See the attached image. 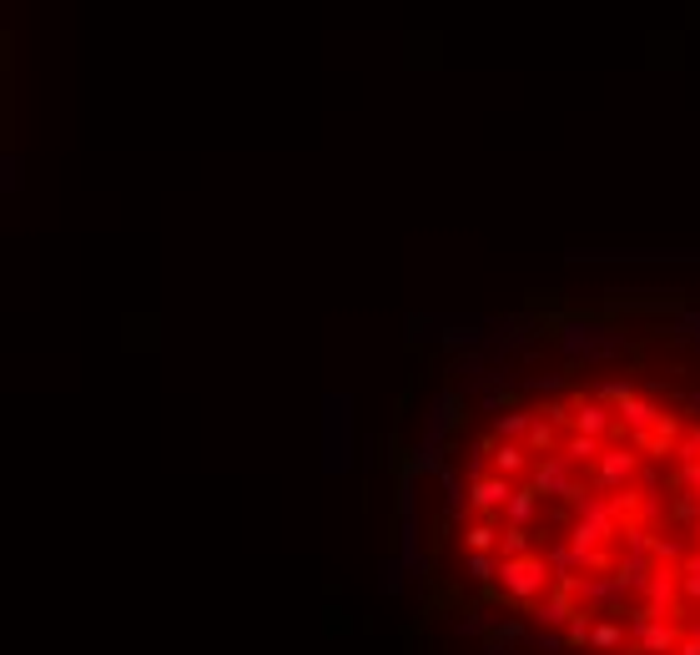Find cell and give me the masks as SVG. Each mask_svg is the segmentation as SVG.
Returning a JSON list of instances; mask_svg holds the SVG:
<instances>
[{
  "instance_id": "cell-4",
  "label": "cell",
  "mask_w": 700,
  "mask_h": 655,
  "mask_svg": "<svg viewBox=\"0 0 700 655\" xmlns=\"http://www.w3.org/2000/svg\"><path fill=\"white\" fill-rule=\"evenodd\" d=\"M514 479H504V474H484V479H469V509H474V519H504V509H509V499H514Z\"/></svg>"
},
{
  "instance_id": "cell-24",
  "label": "cell",
  "mask_w": 700,
  "mask_h": 655,
  "mask_svg": "<svg viewBox=\"0 0 700 655\" xmlns=\"http://www.w3.org/2000/svg\"><path fill=\"white\" fill-rule=\"evenodd\" d=\"M595 399L610 404V409H620L625 399H635V383H600V388H595Z\"/></svg>"
},
{
  "instance_id": "cell-21",
  "label": "cell",
  "mask_w": 700,
  "mask_h": 655,
  "mask_svg": "<svg viewBox=\"0 0 700 655\" xmlns=\"http://www.w3.org/2000/svg\"><path fill=\"white\" fill-rule=\"evenodd\" d=\"M514 555H534V550H529V530H519V524H504L499 560H514Z\"/></svg>"
},
{
  "instance_id": "cell-25",
  "label": "cell",
  "mask_w": 700,
  "mask_h": 655,
  "mask_svg": "<svg viewBox=\"0 0 700 655\" xmlns=\"http://www.w3.org/2000/svg\"><path fill=\"white\" fill-rule=\"evenodd\" d=\"M675 459H680V464H695V459H700V424H690V429H685V439H680Z\"/></svg>"
},
{
  "instance_id": "cell-1",
  "label": "cell",
  "mask_w": 700,
  "mask_h": 655,
  "mask_svg": "<svg viewBox=\"0 0 700 655\" xmlns=\"http://www.w3.org/2000/svg\"><path fill=\"white\" fill-rule=\"evenodd\" d=\"M554 590V570L544 555H514V560H499V595L509 605H534Z\"/></svg>"
},
{
  "instance_id": "cell-20",
  "label": "cell",
  "mask_w": 700,
  "mask_h": 655,
  "mask_svg": "<svg viewBox=\"0 0 700 655\" xmlns=\"http://www.w3.org/2000/svg\"><path fill=\"white\" fill-rule=\"evenodd\" d=\"M590 635H595V615L580 610V615L565 625V640H570V650H590Z\"/></svg>"
},
{
  "instance_id": "cell-9",
  "label": "cell",
  "mask_w": 700,
  "mask_h": 655,
  "mask_svg": "<svg viewBox=\"0 0 700 655\" xmlns=\"http://www.w3.org/2000/svg\"><path fill=\"white\" fill-rule=\"evenodd\" d=\"M655 570H660V565H655V555H620V560H615V575H620V580H625V590H630V595H640V600H645V590H650Z\"/></svg>"
},
{
  "instance_id": "cell-11",
  "label": "cell",
  "mask_w": 700,
  "mask_h": 655,
  "mask_svg": "<svg viewBox=\"0 0 700 655\" xmlns=\"http://www.w3.org/2000/svg\"><path fill=\"white\" fill-rule=\"evenodd\" d=\"M489 464H494V474H504V479H529V469H534V454L524 449V444H504L499 439V449L489 454Z\"/></svg>"
},
{
  "instance_id": "cell-27",
  "label": "cell",
  "mask_w": 700,
  "mask_h": 655,
  "mask_svg": "<svg viewBox=\"0 0 700 655\" xmlns=\"http://www.w3.org/2000/svg\"><path fill=\"white\" fill-rule=\"evenodd\" d=\"M675 655H700V640H695V635H685V640L675 645Z\"/></svg>"
},
{
  "instance_id": "cell-12",
  "label": "cell",
  "mask_w": 700,
  "mask_h": 655,
  "mask_svg": "<svg viewBox=\"0 0 700 655\" xmlns=\"http://www.w3.org/2000/svg\"><path fill=\"white\" fill-rule=\"evenodd\" d=\"M690 550H695V535L690 530H655V545H650L655 565H680Z\"/></svg>"
},
{
  "instance_id": "cell-16",
  "label": "cell",
  "mask_w": 700,
  "mask_h": 655,
  "mask_svg": "<svg viewBox=\"0 0 700 655\" xmlns=\"http://www.w3.org/2000/svg\"><path fill=\"white\" fill-rule=\"evenodd\" d=\"M534 514H539V494H534L529 484H519L514 499H509V509H504V524H519V530H529Z\"/></svg>"
},
{
  "instance_id": "cell-3",
  "label": "cell",
  "mask_w": 700,
  "mask_h": 655,
  "mask_svg": "<svg viewBox=\"0 0 700 655\" xmlns=\"http://www.w3.org/2000/svg\"><path fill=\"white\" fill-rule=\"evenodd\" d=\"M625 580L615 575V570H605V575H580V590H575V600L600 620V615H615V620H625Z\"/></svg>"
},
{
  "instance_id": "cell-5",
  "label": "cell",
  "mask_w": 700,
  "mask_h": 655,
  "mask_svg": "<svg viewBox=\"0 0 700 655\" xmlns=\"http://www.w3.org/2000/svg\"><path fill=\"white\" fill-rule=\"evenodd\" d=\"M580 610H585V605H580L570 590H549V595H544V600H534L524 615L534 620V630H565Z\"/></svg>"
},
{
  "instance_id": "cell-19",
  "label": "cell",
  "mask_w": 700,
  "mask_h": 655,
  "mask_svg": "<svg viewBox=\"0 0 700 655\" xmlns=\"http://www.w3.org/2000/svg\"><path fill=\"white\" fill-rule=\"evenodd\" d=\"M464 570H469V580H474V585H484V590H489V585H499V555H469V560H464Z\"/></svg>"
},
{
  "instance_id": "cell-2",
  "label": "cell",
  "mask_w": 700,
  "mask_h": 655,
  "mask_svg": "<svg viewBox=\"0 0 700 655\" xmlns=\"http://www.w3.org/2000/svg\"><path fill=\"white\" fill-rule=\"evenodd\" d=\"M640 454H630L625 444H610L600 459H595V469H590V479H595V489L600 494H620V489H635L640 484Z\"/></svg>"
},
{
  "instance_id": "cell-15",
  "label": "cell",
  "mask_w": 700,
  "mask_h": 655,
  "mask_svg": "<svg viewBox=\"0 0 700 655\" xmlns=\"http://www.w3.org/2000/svg\"><path fill=\"white\" fill-rule=\"evenodd\" d=\"M534 419H539V409H509V414L494 419V439H504V444H524L529 429H534Z\"/></svg>"
},
{
  "instance_id": "cell-18",
  "label": "cell",
  "mask_w": 700,
  "mask_h": 655,
  "mask_svg": "<svg viewBox=\"0 0 700 655\" xmlns=\"http://www.w3.org/2000/svg\"><path fill=\"white\" fill-rule=\"evenodd\" d=\"M680 600L685 605H700V550H690L680 560Z\"/></svg>"
},
{
  "instance_id": "cell-8",
  "label": "cell",
  "mask_w": 700,
  "mask_h": 655,
  "mask_svg": "<svg viewBox=\"0 0 700 655\" xmlns=\"http://www.w3.org/2000/svg\"><path fill=\"white\" fill-rule=\"evenodd\" d=\"M615 414H620V429H625V434H650V429L665 419V409H660L655 399H640V393H635V399H625Z\"/></svg>"
},
{
  "instance_id": "cell-6",
  "label": "cell",
  "mask_w": 700,
  "mask_h": 655,
  "mask_svg": "<svg viewBox=\"0 0 700 655\" xmlns=\"http://www.w3.org/2000/svg\"><path fill=\"white\" fill-rule=\"evenodd\" d=\"M630 640L645 655H675V645L685 640V630L675 620H630Z\"/></svg>"
},
{
  "instance_id": "cell-23",
  "label": "cell",
  "mask_w": 700,
  "mask_h": 655,
  "mask_svg": "<svg viewBox=\"0 0 700 655\" xmlns=\"http://www.w3.org/2000/svg\"><path fill=\"white\" fill-rule=\"evenodd\" d=\"M529 645H534V650H544V655H559L570 640H565V630H529Z\"/></svg>"
},
{
  "instance_id": "cell-14",
  "label": "cell",
  "mask_w": 700,
  "mask_h": 655,
  "mask_svg": "<svg viewBox=\"0 0 700 655\" xmlns=\"http://www.w3.org/2000/svg\"><path fill=\"white\" fill-rule=\"evenodd\" d=\"M605 449H610L605 439H595V434H575V429L565 434V444H559V454H565L570 464H585V469H595V459H600Z\"/></svg>"
},
{
  "instance_id": "cell-10",
  "label": "cell",
  "mask_w": 700,
  "mask_h": 655,
  "mask_svg": "<svg viewBox=\"0 0 700 655\" xmlns=\"http://www.w3.org/2000/svg\"><path fill=\"white\" fill-rule=\"evenodd\" d=\"M504 540V519H469L464 524V550L469 555H499Z\"/></svg>"
},
{
  "instance_id": "cell-7",
  "label": "cell",
  "mask_w": 700,
  "mask_h": 655,
  "mask_svg": "<svg viewBox=\"0 0 700 655\" xmlns=\"http://www.w3.org/2000/svg\"><path fill=\"white\" fill-rule=\"evenodd\" d=\"M685 429H690V424H680L675 414H665L650 434H630V449H640L645 459H665V454H675V449H680Z\"/></svg>"
},
{
  "instance_id": "cell-17",
  "label": "cell",
  "mask_w": 700,
  "mask_h": 655,
  "mask_svg": "<svg viewBox=\"0 0 700 655\" xmlns=\"http://www.w3.org/2000/svg\"><path fill=\"white\" fill-rule=\"evenodd\" d=\"M559 444H565V439H559V429L549 424V419H534V429H529V439H524V449L529 454H559Z\"/></svg>"
},
{
  "instance_id": "cell-13",
  "label": "cell",
  "mask_w": 700,
  "mask_h": 655,
  "mask_svg": "<svg viewBox=\"0 0 700 655\" xmlns=\"http://www.w3.org/2000/svg\"><path fill=\"white\" fill-rule=\"evenodd\" d=\"M625 645H630V625L615 620V615H600V620H595V635H590V650H600V655H620Z\"/></svg>"
},
{
  "instance_id": "cell-22",
  "label": "cell",
  "mask_w": 700,
  "mask_h": 655,
  "mask_svg": "<svg viewBox=\"0 0 700 655\" xmlns=\"http://www.w3.org/2000/svg\"><path fill=\"white\" fill-rule=\"evenodd\" d=\"M494 630H499V620H494L489 610H469V615L459 620V635H484V640H489Z\"/></svg>"
},
{
  "instance_id": "cell-26",
  "label": "cell",
  "mask_w": 700,
  "mask_h": 655,
  "mask_svg": "<svg viewBox=\"0 0 700 655\" xmlns=\"http://www.w3.org/2000/svg\"><path fill=\"white\" fill-rule=\"evenodd\" d=\"M403 570H408L403 560H388V565H383V590H388V595H398V590H403Z\"/></svg>"
},
{
  "instance_id": "cell-28",
  "label": "cell",
  "mask_w": 700,
  "mask_h": 655,
  "mask_svg": "<svg viewBox=\"0 0 700 655\" xmlns=\"http://www.w3.org/2000/svg\"><path fill=\"white\" fill-rule=\"evenodd\" d=\"M685 414H700V388H695L690 399H685Z\"/></svg>"
}]
</instances>
